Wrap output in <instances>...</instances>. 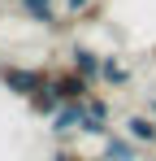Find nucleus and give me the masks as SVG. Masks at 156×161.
<instances>
[{
	"label": "nucleus",
	"mask_w": 156,
	"mask_h": 161,
	"mask_svg": "<svg viewBox=\"0 0 156 161\" xmlns=\"http://www.w3.org/2000/svg\"><path fill=\"white\" fill-rule=\"evenodd\" d=\"M52 83V70L44 65H13V61H0V87H9L13 96H22L30 100L39 87H48Z\"/></svg>",
	"instance_id": "nucleus-1"
},
{
	"label": "nucleus",
	"mask_w": 156,
	"mask_h": 161,
	"mask_svg": "<svg viewBox=\"0 0 156 161\" xmlns=\"http://www.w3.org/2000/svg\"><path fill=\"white\" fill-rule=\"evenodd\" d=\"M91 87H96V83H91V79H82L74 65L52 70V92L61 96V105H78V100H87V96H91Z\"/></svg>",
	"instance_id": "nucleus-2"
},
{
	"label": "nucleus",
	"mask_w": 156,
	"mask_h": 161,
	"mask_svg": "<svg viewBox=\"0 0 156 161\" xmlns=\"http://www.w3.org/2000/svg\"><path fill=\"white\" fill-rule=\"evenodd\" d=\"M22 4V13L30 18V22H39V26H48V31H65L74 18H65L61 9H56V0H18Z\"/></svg>",
	"instance_id": "nucleus-3"
},
{
	"label": "nucleus",
	"mask_w": 156,
	"mask_h": 161,
	"mask_svg": "<svg viewBox=\"0 0 156 161\" xmlns=\"http://www.w3.org/2000/svg\"><path fill=\"white\" fill-rule=\"evenodd\" d=\"M87 126V105L78 100V105H61V113L52 118V135L56 139H70L74 131H82Z\"/></svg>",
	"instance_id": "nucleus-4"
},
{
	"label": "nucleus",
	"mask_w": 156,
	"mask_h": 161,
	"mask_svg": "<svg viewBox=\"0 0 156 161\" xmlns=\"http://www.w3.org/2000/svg\"><path fill=\"white\" fill-rule=\"evenodd\" d=\"M70 65H74L82 79L100 83V65H104V57L96 53V48H87V44H74V48H70Z\"/></svg>",
	"instance_id": "nucleus-5"
},
{
	"label": "nucleus",
	"mask_w": 156,
	"mask_h": 161,
	"mask_svg": "<svg viewBox=\"0 0 156 161\" xmlns=\"http://www.w3.org/2000/svg\"><path fill=\"white\" fill-rule=\"evenodd\" d=\"M126 135L134 139V144L156 148V118H152V113H130V118H126Z\"/></svg>",
	"instance_id": "nucleus-6"
},
{
	"label": "nucleus",
	"mask_w": 156,
	"mask_h": 161,
	"mask_svg": "<svg viewBox=\"0 0 156 161\" xmlns=\"http://www.w3.org/2000/svg\"><path fill=\"white\" fill-rule=\"evenodd\" d=\"M104 161H139V144H134L126 131L108 135V139H104Z\"/></svg>",
	"instance_id": "nucleus-7"
},
{
	"label": "nucleus",
	"mask_w": 156,
	"mask_h": 161,
	"mask_svg": "<svg viewBox=\"0 0 156 161\" xmlns=\"http://www.w3.org/2000/svg\"><path fill=\"white\" fill-rule=\"evenodd\" d=\"M26 105H30V113H35V118H56V113H61V96L52 92V83H48V87H39Z\"/></svg>",
	"instance_id": "nucleus-8"
},
{
	"label": "nucleus",
	"mask_w": 156,
	"mask_h": 161,
	"mask_svg": "<svg viewBox=\"0 0 156 161\" xmlns=\"http://www.w3.org/2000/svg\"><path fill=\"white\" fill-rule=\"evenodd\" d=\"M100 83H108V87H130V70L117 61V57H104V65H100Z\"/></svg>",
	"instance_id": "nucleus-9"
},
{
	"label": "nucleus",
	"mask_w": 156,
	"mask_h": 161,
	"mask_svg": "<svg viewBox=\"0 0 156 161\" xmlns=\"http://www.w3.org/2000/svg\"><path fill=\"white\" fill-rule=\"evenodd\" d=\"M61 4H65V18H74V22H82V13H87V9H91L96 0H61Z\"/></svg>",
	"instance_id": "nucleus-10"
},
{
	"label": "nucleus",
	"mask_w": 156,
	"mask_h": 161,
	"mask_svg": "<svg viewBox=\"0 0 156 161\" xmlns=\"http://www.w3.org/2000/svg\"><path fill=\"white\" fill-rule=\"evenodd\" d=\"M52 161H104V157H82V153H74V148H56Z\"/></svg>",
	"instance_id": "nucleus-11"
},
{
	"label": "nucleus",
	"mask_w": 156,
	"mask_h": 161,
	"mask_svg": "<svg viewBox=\"0 0 156 161\" xmlns=\"http://www.w3.org/2000/svg\"><path fill=\"white\" fill-rule=\"evenodd\" d=\"M148 113H152V118H156V100H148Z\"/></svg>",
	"instance_id": "nucleus-12"
}]
</instances>
